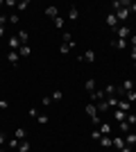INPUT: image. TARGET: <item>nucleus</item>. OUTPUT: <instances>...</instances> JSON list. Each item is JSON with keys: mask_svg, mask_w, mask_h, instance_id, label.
<instances>
[{"mask_svg": "<svg viewBox=\"0 0 136 152\" xmlns=\"http://www.w3.org/2000/svg\"><path fill=\"white\" fill-rule=\"evenodd\" d=\"M132 37V30H129V25H120L116 30V39H123V41H127V39Z\"/></svg>", "mask_w": 136, "mask_h": 152, "instance_id": "1", "label": "nucleus"}, {"mask_svg": "<svg viewBox=\"0 0 136 152\" xmlns=\"http://www.w3.org/2000/svg\"><path fill=\"white\" fill-rule=\"evenodd\" d=\"M97 129H100V134H102V136H111V134H113V125H111V123H100V125H97Z\"/></svg>", "mask_w": 136, "mask_h": 152, "instance_id": "2", "label": "nucleus"}, {"mask_svg": "<svg viewBox=\"0 0 136 152\" xmlns=\"http://www.w3.org/2000/svg\"><path fill=\"white\" fill-rule=\"evenodd\" d=\"M107 25L111 27V32H116L118 27H120V23H118V18H116V14H113V12L107 14Z\"/></svg>", "mask_w": 136, "mask_h": 152, "instance_id": "3", "label": "nucleus"}, {"mask_svg": "<svg viewBox=\"0 0 136 152\" xmlns=\"http://www.w3.org/2000/svg\"><path fill=\"white\" fill-rule=\"evenodd\" d=\"M89 100L93 102V104H95V102H100V100H104V89H95L93 93L89 95Z\"/></svg>", "mask_w": 136, "mask_h": 152, "instance_id": "4", "label": "nucleus"}, {"mask_svg": "<svg viewBox=\"0 0 136 152\" xmlns=\"http://www.w3.org/2000/svg\"><path fill=\"white\" fill-rule=\"evenodd\" d=\"M127 41H123V39H113V41H111V48H113V50H127Z\"/></svg>", "mask_w": 136, "mask_h": 152, "instance_id": "5", "label": "nucleus"}, {"mask_svg": "<svg viewBox=\"0 0 136 152\" xmlns=\"http://www.w3.org/2000/svg\"><path fill=\"white\" fill-rule=\"evenodd\" d=\"M97 143H100L104 150H113V139H111V136H102V139L97 141Z\"/></svg>", "mask_w": 136, "mask_h": 152, "instance_id": "6", "label": "nucleus"}, {"mask_svg": "<svg viewBox=\"0 0 136 152\" xmlns=\"http://www.w3.org/2000/svg\"><path fill=\"white\" fill-rule=\"evenodd\" d=\"M111 116H113V121H116V123L127 121V114H125V111H120V109H113V111H111Z\"/></svg>", "mask_w": 136, "mask_h": 152, "instance_id": "7", "label": "nucleus"}, {"mask_svg": "<svg viewBox=\"0 0 136 152\" xmlns=\"http://www.w3.org/2000/svg\"><path fill=\"white\" fill-rule=\"evenodd\" d=\"M7 61L16 66V64L20 61V55H18V50H9V55H7Z\"/></svg>", "mask_w": 136, "mask_h": 152, "instance_id": "8", "label": "nucleus"}, {"mask_svg": "<svg viewBox=\"0 0 136 152\" xmlns=\"http://www.w3.org/2000/svg\"><path fill=\"white\" fill-rule=\"evenodd\" d=\"M111 139H113V150L120 152L125 148V139H123V136H111Z\"/></svg>", "mask_w": 136, "mask_h": 152, "instance_id": "9", "label": "nucleus"}, {"mask_svg": "<svg viewBox=\"0 0 136 152\" xmlns=\"http://www.w3.org/2000/svg\"><path fill=\"white\" fill-rule=\"evenodd\" d=\"M118 109H120V111H125V114H129V111H132V102H127V100H123V98H120Z\"/></svg>", "mask_w": 136, "mask_h": 152, "instance_id": "10", "label": "nucleus"}, {"mask_svg": "<svg viewBox=\"0 0 136 152\" xmlns=\"http://www.w3.org/2000/svg\"><path fill=\"white\" fill-rule=\"evenodd\" d=\"M68 18H71V20H77V18H79V9H77L75 5L68 7Z\"/></svg>", "mask_w": 136, "mask_h": 152, "instance_id": "11", "label": "nucleus"}, {"mask_svg": "<svg viewBox=\"0 0 136 152\" xmlns=\"http://www.w3.org/2000/svg\"><path fill=\"white\" fill-rule=\"evenodd\" d=\"M123 139H125V145H127V148H132V145L136 143V134H134V132H129V134H125Z\"/></svg>", "mask_w": 136, "mask_h": 152, "instance_id": "12", "label": "nucleus"}, {"mask_svg": "<svg viewBox=\"0 0 136 152\" xmlns=\"http://www.w3.org/2000/svg\"><path fill=\"white\" fill-rule=\"evenodd\" d=\"M45 16L55 20V18L59 16V9H57V7H45Z\"/></svg>", "mask_w": 136, "mask_h": 152, "instance_id": "13", "label": "nucleus"}, {"mask_svg": "<svg viewBox=\"0 0 136 152\" xmlns=\"http://www.w3.org/2000/svg\"><path fill=\"white\" fill-rule=\"evenodd\" d=\"M82 59H84L86 64H93V61H95V50H91V48H89V50L84 52V57H82Z\"/></svg>", "mask_w": 136, "mask_h": 152, "instance_id": "14", "label": "nucleus"}, {"mask_svg": "<svg viewBox=\"0 0 136 152\" xmlns=\"http://www.w3.org/2000/svg\"><path fill=\"white\" fill-rule=\"evenodd\" d=\"M7 43H9V48H12V50H18V48H20V41H18V37H16V34H14V37H9V41H7Z\"/></svg>", "mask_w": 136, "mask_h": 152, "instance_id": "15", "label": "nucleus"}, {"mask_svg": "<svg viewBox=\"0 0 136 152\" xmlns=\"http://www.w3.org/2000/svg\"><path fill=\"white\" fill-rule=\"evenodd\" d=\"M16 37H18L20 45H27V43H30V37H27V32H25V30H20L18 34H16Z\"/></svg>", "mask_w": 136, "mask_h": 152, "instance_id": "16", "label": "nucleus"}, {"mask_svg": "<svg viewBox=\"0 0 136 152\" xmlns=\"http://www.w3.org/2000/svg\"><path fill=\"white\" fill-rule=\"evenodd\" d=\"M118 129H120V134H129L132 132V125L127 121H123V123H118Z\"/></svg>", "mask_w": 136, "mask_h": 152, "instance_id": "17", "label": "nucleus"}, {"mask_svg": "<svg viewBox=\"0 0 136 152\" xmlns=\"http://www.w3.org/2000/svg\"><path fill=\"white\" fill-rule=\"evenodd\" d=\"M14 139H18V141H25V139H27V132L23 129V127H18V129L14 132Z\"/></svg>", "mask_w": 136, "mask_h": 152, "instance_id": "18", "label": "nucleus"}, {"mask_svg": "<svg viewBox=\"0 0 136 152\" xmlns=\"http://www.w3.org/2000/svg\"><path fill=\"white\" fill-rule=\"evenodd\" d=\"M104 95H107V98H109V95H118V89L113 84H107V86H104Z\"/></svg>", "mask_w": 136, "mask_h": 152, "instance_id": "19", "label": "nucleus"}, {"mask_svg": "<svg viewBox=\"0 0 136 152\" xmlns=\"http://www.w3.org/2000/svg\"><path fill=\"white\" fill-rule=\"evenodd\" d=\"M84 89H86V93H93L95 91V80H86V84H84Z\"/></svg>", "mask_w": 136, "mask_h": 152, "instance_id": "20", "label": "nucleus"}, {"mask_svg": "<svg viewBox=\"0 0 136 152\" xmlns=\"http://www.w3.org/2000/svg\"><path fill=\"white\" fill-rule=\"evenodd\" d=\"M30 52H32V48H30V45H20V48H18V55H20V57H27Z\"/></svg>", "mask_w": 136, "mask_h": 152, "instance_id": "21", "label": "nucleus"}, {"mask_svg": "<svg viewBox=\"0 0 136 152\" xmlns=\"http://www.w3.org/2000/svg\"><path fill=\"white\" fill-rule=\"evenodd\" d=\"M7 145L12 148V150H18V145H20V141H18V139H14V136H12V139L7 141Z\"/></svg>", "mask_w": 136, "mask_h": 152, "instance_id": "22", "label": "nucleus"}, {"mask_svg": "<svg viewBox=\"0 0 136 152\" xmlns=\"http://www.w3.org/2000/svg\"><path fill=\"white\" fill-rule=\"evenodd\" d=\"M73 45H75V43H61V48H59V52H61V55H68V50H71Z\"/></svg>", "mask_w": 136, "mask_h": 152, "instance_id": "23", "label": "nucleus"}, {"mask_svg": "<svg viewBox=\"0 0 136 152\" xmlns=\"http://www.w3.org/2000/svg\"><path fill=\"white\" fill-rule=\"evenodd\" d=\"M27 150H30V141H20V145H18V152H27Z\"/></svg>", "mask_w": 136, "mask_h": 152, "instance_id": "24", "label": "nucleus"}, {"mask_svg": "<svg viewBox=\"0 0 136 152\" xmlns=\"http://www.w3.org/2000/svg\"><path fill=\"white\" fill-rule=\"evenodd\" d=\"M27 7H30V2H27V0H23V2H16V9H18V12H25Z\"/></svg>", "mask_w": 136, "mask_h": 152, "instance_id": "25", "label": "nucleus"}, {"mask_svg": "<svg viewBox=\"0 0 136 152\" xmlns=\"http://www.w3.org/2000/svg\"><path fill=\"white\" fill-rule=\"evenodd\" d=\"M50 98H52V102H59V100H61V98H64V93H61V91L57 89V91H55V93L50 95Z\"/></svg>", "mask_w": 136, "mask_h": 152, "instance_id": "26", "label": "nucleus"}, {"mask_svg": "<svg viewBox=\"0 0 136 152\" xmlns=\"http://www.w3.org/2000/svg\"><path fill=\"white\" fill-rule=\"evenodd\" d=\"M123 100H127V102H136V91H129V93L125 95Z\"/></svg>", "mask_w": 136, "mask_h": 152, "instance_id": "27", "label": "nucleus"}, {"mask_svg": "<svg viewBox=\"0 0 136 152\" xmlns=\"http://www.w3.org/2000/svg\"><path fill=\"white\" fill-rule=\"evenodd\" d=\"M91 139H93V141H100V139H102V134H100V129H97V127L91 132Z\"/></svg>", "mask_w": 136, "mask_h": 152, "instance_id": "28", "label": "nucleus"}, {"mask_svg": "<svg viewBox=\"0 0 136 152\" xmlns=\"http://www.w3.org/2000/svg\"><path fill=\"white\" fill-rule=\"evenodd\" d=\"M64 23H66V20L61 18V16H57V18H55V27H57V30H61V27H64Z\"/></svg>", "mask_w": 136, "mask_h": 152, "instance_id": "29", "label": "nucleus"}, {"mask_svg": "<svg viewBox=\"0 0 136 152\" xmlns=\"http://www.w3.org/2000/svg\"><path fill=\"white\" fill-rule=\"evenodd\" d=\"M18 20H20L18 14H12V16H9V23H12V25H18Z\"/></svg>", "mask_w": 136, "mask_h": 152, "instance_id": "30", "label": "nucleus"}, {"mask_svg": "<svg viewBox=\"0 0 136 152\" xmlns=\"http://www.w3.org/2000/svg\"><path fill=\"white\" fill-rule=\"evenodd\" d=\"M127 123L134 127V125H136V114H127Z\"/></svg>", "mask_w": 136, "mask_h": 152, "instance_id": "31", "label": "nucleus"}, {"mask_svg": "<svg viewBox=\"0 0 136 152\" xmlns=\"http://www.w3.org/2000/svg\"><path fill=\"white\" fill-rule=\"evenodd\" d=\"M64 43H73V34L71 32H64Z\"/></svg>", "mask_w": 136, "mask_h": 152, "instance_id": "32", "label": "nucleus"}, {"mask_svg": "<svg viewBox=\"0 0 136 152\" xmlns=\"http://www.w3.org/2000/svg\"><path fill=\"white\" fill-rule=\"evenodd\" d=\"M36 121H39L41 125H45V123H48V114H39V118H36Z\"/></svg>", "mask_w": 136, "mask_h": 152, "instance_id": "33", "label": "nucleus"}, {"mask_svg": "<svg viewBox=\"0 0 136 152\" xmlns=\"http://www.w3.org/2000/svg\"><path fill=\"white\" fill-rule=\"evenodd\" d=\"M50 102H52V98L48 95V98H43V100H41V104H43V107H50Z\"/></svg>", "mask_w": 136, "mask_h": 152, "instance_id": "34", "label": "nucleus"}, {"mask_svg": "<svg viewBox=\"0 0 136 152\" xmlns=\"http://www.w3.org/2000/svg\"><path fill=\"white\" fill-rule=\"evenodd\" d=\"M30 116H32V118H39V109L32 107V109H30Z\"/></svg>", "mask_w": 136, "mask_h": 152, "instance_id": "35", "label": "nucleus"}, {"mask_svg": "<svg viewBox=\"0 0 136 152\" xmlns=\"http://www.w3.org/2000/svg\"><path fill=\"white\" fill-rule=\"evenodd\" d=\"M5 143H7V136H5V134H0V148L5 145Z\"/></svg>", "mask_w": 136, "mask_h": 152, "instance_id": "36", "label": "nucleus"}, {"mask_svg": "<svg viewBox=\"0 0 136 152\" xmlns=\"http://www.w3.org/2000/svg\"><path fill=\"white\" fill-rule=\"evenodd\" d=\"M7 107H9V102H7V100H0V109H7Z\"/></svg>", "mask_w": 136, "mask_h": 152, "instance_id": "37", "label": "nucleus"}, {"mask_svg": "<svg viewBox=\"0 0 136 152\" xmlns=\"http://www.w3.org/2000/svg\"><path fill=\"white\" fill-rule=\"evenodd\" d=\"M129 14H136V2H132V7H129Z\"/></svg>", "mask_w": 136, "mask_h": 152, "instance_id": "38", "label": "nucleus"}, {"mask_svg": "<svg viewBox=\"0 0 136 152\" xmlns=\"http://www.w3.org/2000/svg\"><path fill=\"white\" fill-rule=\"evenodd\" d=\"M129 55H132V59L136 61V48H132V50H129Z\"/></svg>", "mask_w": 136, "mask_h": 152, "instance_id": "39", "label": "nucleus"}, {"mask_svg": "<svg viewBox=\"0 0 136 152\" xmlns=\"http://www.w3.org/2000/svg\"><path fill=\"white\" fill-rule=\"evenodd\" d=\"M120 152H132V148H127V145H125V148H123Z\"/></svg>", "mask_w": 136, "mask_h": 152, "instance_id": "40", "label": "nucleus"}, {"mask_svg": "<svg viewBox=\"0 0 136 152\" xmlns=\"http://www.w3.org/2000/svg\"><path fill=\"white\" fill-rule=\"evenodd\" d=\"M2 34H5V27H2V25H0V37H2Z\"/></svg>", "mask_w": 136, "mask_h": 152, "instance_id": "41", "label": "nucleus"}, {"mask_svg": "<svg viewBox=\"0 0 136 152\" xmlns=\"http://www.w3.org/2000/svg\"><path fill=\"white\" fill-rule=\"evenodd\" d=\"M134 68H136V61H134Z\"/></svg>", "mask_w": 136, "mask_h": 152, "instance_id": "42", "label": "nucleus"}, {"mask_svg": "<svg viewBox=\"0 0 136 152\" xmlns=\"http://www.w3.org/2000/svg\"><path fill=\"white\" fill-rule=\"evenodd\" d=\"M0 152H5V150H0Z\"/></svg>", "mask_w": 136, "mask_h": 152, "instance_id": "43", "label": "nucleus"}]
</instances>
